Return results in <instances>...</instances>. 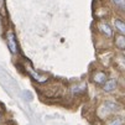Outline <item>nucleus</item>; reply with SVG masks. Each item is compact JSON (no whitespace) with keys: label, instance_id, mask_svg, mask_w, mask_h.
<instances>
[{"label":"nucleus","instance_id":"obj_1","mask_svg":"<svg viewBox=\"0 0 125 125\" xmlns=\"http://www.w3.org/2000/svg\"><path fill=\"white\" fill-rule=\"evenodd\" d=\"M102 108L106 110V114H112V113H115L116 110H119L121 108V105L120 103H118L116 100H106L103 105H102Z\"/></svg>","mask_w":125,"mask_h":125},{"label":"nucleus","instance_id":"obj_2","mask_svg":"<svg viewBox=\"0 0 125 125\" xmlns=\"http://www.w3.org/2000/svg\"><path fill=\"white\" fill-rule=\"evenodd\" d=\"M116 87H118V81L115 78H109L105 81V83L103 85V91L105 93H112L116 89Z\"/></svg>","mask_w":125,"mask_h":125},{"label":"nucleus","instance_id":"obj_3","mask_svg":"<svg viewBox=\"0 0 125 125\" xmlns=\"http://www.w3.org/2000/svg\"><path fill=\"white\" fill-rule=\"evenodd\" d=\"M98 29H99V31L104 35L105 37H112L113 36V29L106 22H100L98 25Z\"/></svg>","mask_w":125,"mask_h":125},{"label":"nucleus","instance_id":"obj_4","mask_svg":"<svg viewBox=\"0 0 125 125\" xmlns=\"http://www.w3.org/2000/svg\"><path fill=\"white\" fill-rule=\"evenodd\" d=\"M8 46L11 51V53H16L17 52V48H16V41H15V36L12 32H9L8 33Z\"/></svg>","mask_w":125,"mask_h":125},{"label":"nucleus","instance_id":"obj_5","mask_svg":"<svg viewBox=\"0 0 125 125\" xmlns=\"http://www.w3.org/2000/svg\"><path fill=\"white\" fill-rule=\"evenodd\" d=\"M106 79H108V76H106V73H104V72H97L93 77V82L95 84H99V85L104 84Z\"/></svg>","mask_w":125,"mask_h":125},{"label":"nucleus","instance_id":"obj_6","mask_svg":"<svg viewBox=\"0 0 125 125\" xmlns=\"http://www.w3.org/2000/svg\"><path fill=\"white\" fill-rule=\"evenodd\" d=\"M114 42H115V46L119 50H124L125 48V37H124V35L118 33L115 36V39H114Z\"/></svg>","mask_w":125,"mask_h":125},{"label":"nucleus","instance_id":"obj_7","mask_svg":"<svg viewBox=\"0 0 125 125\" xmlns=\"http://www.w3.org/2000/svg\"><path fill=\"white\" fill-rule=\"evenodd\" d=\"M114 26L116 29V31L120 33V35H124L125 33V24L121 19H115L114 20Z\"/></svg>","mask_w":125,"mask_h":125},{"label":"nucleus","instance_id":"obj_8","mask_svg":"<svg viewBox=\"0 0 125 125\" xmlns=\"http://www.w3.org/2000/svg\"><path fill=\"white\" fill-rule=\"evenodd\" d=\"M106 125H124V120L121 116H115V118H112Z\"/></svg>","mask_w":125,"mask_h":125},{"label":"nucleus","instance_id":"obj_9","mask_svg":"<svg viewBox=\"0 0 125 125\" xmlns=\"http://www.w3.org/2000/svg\"><path fill=\"white\" fill-rule=\"evenodd\" d=\"M113 3L116 8H119L120 10L125 9V0H113Z\"/></svg>","mask_w":125,"mask_h":125},{"label":"nucleus","instance_id":"obj_10","mask_svg":"<svg viewBox=\"0 0 125 125\" xmlns=\"http://www.w3.org/2000/svg\"><path fill=\"white\" fill-rule=\"evenodd\" d=\"M0 121H1V112H0Z\"/></svg>","mask_w":125,"mask_h":125}]
</instances>
